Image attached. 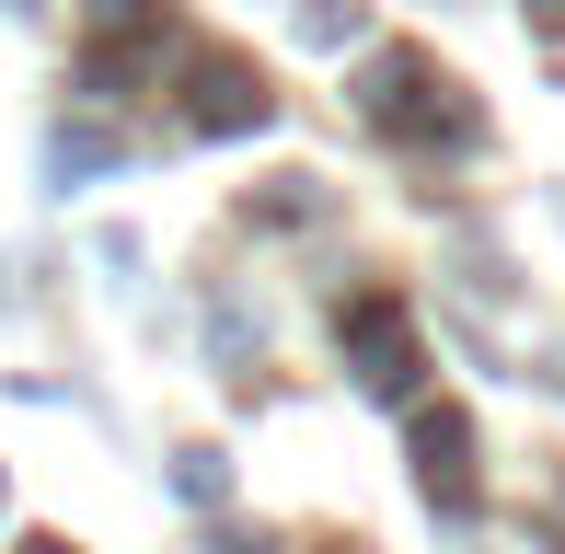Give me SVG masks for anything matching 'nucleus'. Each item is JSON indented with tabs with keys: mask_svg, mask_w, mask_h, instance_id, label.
Listing matches in <instances>:
<instances>
[{
	"mask_svg": "<svg viewBox=\"0 0 565 554\" xmlns=\"http://www.w3.org/2000/svg\"><path fill=\"white\" fill-rule=\"evenodd\" d=\"M300 35H312V46H347V35H358V0H347V12H335V0H312V12H300Z\"/></svg>",
	"mask_w": 565,
	"mask_h": 554,
	"instance_id": "423d86ee",
	"label": "nucleus"
},
{
	"mask_svg": "<svg viewBox=\"0 0 565 554\" xmlns=\"http://www.w3.org/2000/svg\"><path fill=\"white\" fill-rule=\"evenodd\" d=\"M358 382H370V393H404V382H416V347H404V312H393V300L358 312Z\"/></svg>",
	"mask_w": 565,
	"mask_h": 554,
	"instance_id": "7ed1b4c3",
	"label": "nucleus"
},
{
	"mask_svg": "<svg viewBox=\"0 0 565 554\" xmlns=\"http://www.w3.org/2000/svg\"><path fill=\"white\" fill-rule=\"evenodd\" d=\"M416 473H427L439 509H473V427H461V416H427L416 427Z\"/></svg>",
	"mask_w": 565,
	"mask_h": 554,
	"instance_id": "f03ea898",
	"label": "nucleus"
},
{
	"mask_svg": "<svg viewBox=\"0 0 565 554\" xmlns=\"http://www.w3.org/2000/svg\"><path fill=\"white\" fill-rule=\"evenodd\" d=\"M173 497H185V509H209V497H220V462H209V450H185V462H173Z\"/></svg>",
	"mask_w": 565,
	"mask_h": 554,
	"instance_id": "39448f33",
	"label": "nucleus"
},
{
	"mask_svg": "<svg viewBox=\"0 0 565 554\" xmlns=\"http://www.w3.org/2000/svg\"><path fill=\"white\" fill-rule=\"evenodd\" d=\"M46 162H58V185H70V173H105V162H116V139H93V128H58V150H46Z\"/></svg>",
	"mask_w": 565,
	"mask_h": 554,
	"instance_id": "20e7f679",
	"label": "nucleus"
},
{
	"mask_svg": "<svg viewBox=\"0 0 565 554\" xmlns=\"http://www.w3.org/2000/svg\"><path fill=\"white\" fill-rule=\"evenodd\" d=\"M266 116H277V93L254 82L243 58H196V128H209V139H231V128H266Z\"/></svg>",
	"mask_w": 565,
	"mask_h": 554,
	"instance_id": "f257e3e1",
	"label": "nucleus"
},
{
	"mask_svg": "<svg viewBox=\"0 0 565 554\" xmlns=\"http://www.w3.org/2000/svg\"><path fill=\"white\" fill-rule=\"evenodd\" d=\"M531 12H543V23H565V0H531Z\"/></svg>",
	"mask_w": 565,
	"mask_h": 554,
	"instance_id": "0eeeda50",
	"label": "nucleus"
}]
</instances>
